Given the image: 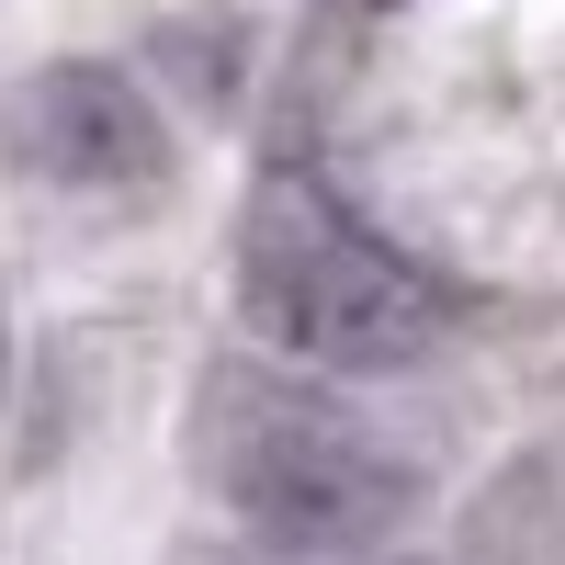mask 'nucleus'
Returning a JSON list of instances; mask_svg holds the SVG:
<instances>
[{"label": "nucleus", "instance_id": "nucleus-1", "mask_svg": "<svg viewBox=\"0 0 565 565\" xmlns=\"http://www.w3.org/2000/svg\"><path fill=\"white\" fill-rule=\"evenodd\" d=\"M238 306L271 351L295 362H340V373H396L441 340V282L396 260L385 238L317 193V181H271L238 226Z\"/></svg>", "mask_w": 565, "mask_h": 565}, {"label": "nucleus", "instance_id": "nucleus-2", "mask_svg": "<svg viewBox=\"0 0 565 565\" xmlns=\"http://www.w3.org/2000/svg\"><path fill=\"white\" fill-rule=\"evenodd\" d=\"M204 476L271 554H373L418 509L396 441L306 385H226L204 430Z\"/></svg>", "mask_w": 565, "mask_h": 565}, {"label": "nucleus", "instance_id": "nucleus-3", "mask_svg": "<svg viewBox=\"0 0 565 565\" xmlns=\"http://www.w3.org/2000/svg\"><path fill=\"white\" fill-rule=\"evenodd\" d=\"M23 159L68 193H159L170 125L148 103V79H125L114 57H57L23 90Z\"/></svg>", "mask_w": 565, "mask_h": 565}, {"label": "nucleus", "instance_id": "nucleus-4", "mask_svg": "<svg viewBox=\"0 0 565 565\" xmlns=\"http://www.w3.org/2000/svg\"><path fill=\"white\" fill-rule=\"evenodd\" d=\"M295 565H362V554H295Z\"/></svg>", "mask_w": 565, "mask_h": 565}]
</instances>
